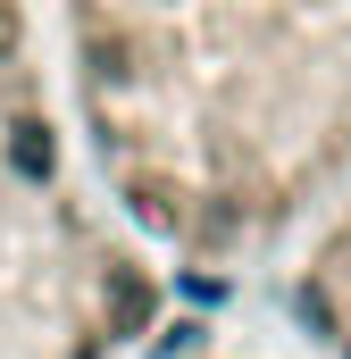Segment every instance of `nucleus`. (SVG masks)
Listing matches in <instances>:
<instances>
[{
  "label": "nucleus",
  "mask_w": 351,
  "mask_h": 359,
  "mask_svg": "<svg viewBox=\"0 0 351 359\" xmlns=\"http://www.w3.org/2000/svg\"><path fill=\"white\" fill-rule=\"evenodd\" d=\"M67 159L159 268H243L351 192V0H59Z\"/></svg>",
  "instance_id": "1"
},
{
  "label": "nucleus",
  "mask_w": 351,
  "mask_h": 359,
  "mask_svg": "<svg viewBox=\"0 0 351 359\" xmlns=\"http://www.w3.org/2000/svg\"><path fill=\"white\" fill-rule=\"evenodd\" d=\"M134 276V243L100 217L51 117L25 0H0V318L76 326L117 309Z\"/></svg>",
  "instance_id": "2"
},
{
  "label": "nucleus",
  "mask_w": 351,
  "mask_h": 359,
  "mask_svg": "<svg viewBox=\"0 0 351 359\" xmlns=\"http://www.w3.org/2000/svg\"><path fill=\"white\" fill-rule=\"evenodd\" d=\"M284 309L318 359H351V192L301 234L293 276H284Z\"/></svg>",
  "instance_id": "3"
},
{
  "label": "nucleus",
  "mask_w": 351,
  "mask_h": 359,
  "mask_svg": "<svg viewBox=\"0 0 351 359\" xmlns=\"http://www.w3.org/2000/svg\"><path fill=\"white\" fill-rule=\"evenodd\" d=\"M218 359H234V351H218Z\"/></svg>",
  "instance_id": "4"
}]
</instances>
